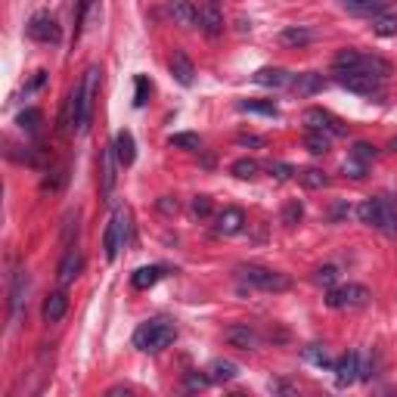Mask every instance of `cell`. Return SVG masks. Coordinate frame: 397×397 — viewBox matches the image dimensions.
Instances as JSON below:
<instances>
[{
	"label": "cell",
	"mask_w": 397,
	"mask_h": 397,
	"mask_svg": "<svg viewBox=\"0 0 397 397\" xmlns=\"http://www.w3.org/2000/svg\"><path fill=\"white\" fill-rule=\"evenodd\" d=\"M174 338H177V329L165 320H149L134 332V345L140 351H165Z\"/></svg>",
	"instance_id": "1"
},
{
	"label": "cell",
	"mask_w": 397,
	"mask_h": 397,
	"mask_svg": "<svg viewBox=\"0 0 397 397\" xmlns=\"http://www.w3.org/2000/svg\"><path fill=\"white\" fill-rule=\"evenodd\" d=\"M239 276H243L248 286L261 289V292H286V289H292L289 276L279 274V270L261 267V264H243V267H239Z\"/></svg>",
	"instance_id": "2"
},
{
	"label": "cell",
	"mask_w": 397,
	"mask_h": 397,
	"mask_svg": "<svg viewBox=\"0 0 397 397\" xmlns=\"http://www.w3.org/2000/svg\"><path fill=\"white\" fill-rule=\"evenodd\" d=\"M128 239H130V212H128V208H118V212L112 214V221H109L106 236H103L106 258L109 261L118 258V252L128 245Z\"/></svg>",
	"instance_id": "3"
},
{
	"label": "cell",
	"mask_w": 397,
	"mask_h": 397,
	"mask_svg": "<svg viewBox=\"0 0 397 397\" xmlns=\"http://www.w3.org/2000/svg\"><path fill=\"white\" fill-rule=\"evenodd\" d=\"M326 305L336 307V310L367 307V305H369V289H367V286H357V283L338 286V289H329V298H326Z\"/></svg>",
	"instance_id": "4"
},
{
	"label": "cell",
	"mask_w": 397,
	"mask_h": 397,
	"mask_svg": "<svg viewBox=\"0 0 397 397\" xmlns=\"http://www.w3.org/2000/svg\"><path fill=\"white\" fill-rule=\"evenodd\" d=\"M305 124L307 130H323V134H332V137H348V124L336 118L332 112H326V109H307L305 112Z\"/></svg>",
	"instance_id": "5"
},
{
	"label": "cell",
	"mask_w": 397,
	"mask_h": 397,
	"mask_svg": "<svg viewBox=\"0 0 397 397\" xmlns=\"http://www.w3.org/2000/svg\"><path fill=\"white\" fill-rule=\"evenodd\" d=\"M338 84L351 93H360V97H372L382 90V78L369 72H338Z\"/></svg>",
	"instance_id": "6"
},
{
	"label": "cell",
	"mask_w": 397,
	"mask_h": 397,
	"mask_svg": "<svg viewBox=\"0 0 397 397\" xmlns=\"http://www.w3.org/2000/svg\"><path fill=\"white\" fill-rule=\"evenodd\" d=\"M28 35L35 37V41H41V44H56L59 37H62V31H59V22L53 19V16L47 13V10H41V13L31 16Z\"/></svg>",
	"instance_id": "7"
},
{
	"label": "cell",
	"mask_w": 397,
	"mask_h": 397,
	"mask_svg": "<svg viewBox=\"0 0 397 397\" xmlns=\"http://www.w3.org/2000/svg\"><path fill=\"white\" fill-rule=\"evenodd\" d=\"M97 87H99V68L90 66L81 78V128L84 130L90 124V112H93V99H97Z\"/></svg>",
	"instance_id": "8"
},
{
	"label": "cell",
	"mask_w": 397,
	"mask_h": 397,
	"mask_svg": "<svg viewBox=\"0 0 397 397\" xmlns=\"http://www.w3.org/2000/svg\"><path fill=\"white\" fill-rule=\"evenodd\" d=\"M224 338H227L233 348H243V351H255V348H261V336L248 323L245 326H230V329L224 332Z\"/></svg>",
	"instance_id": "9"
},
{
	"label": "cell",
	"mask_w": 397,
	"mask_h": 397,
	"mask_svg": "<svg viewBox=\"0 0 397 397\" xmlns=\"http://www.w3.org/2000/svg\"><path fill=\"white\" fill-rule=\"evenodd\" d=\"M336 382L338 385H351V382H357L360 379V354L357 351H348L341 360H336Z\"/></svg>",
	"instance_id": "10"
},
{
	"label": "cell",
	"mask_w": 397,
	"mask_h": 397,
	"mask_svg": "<svg viewBox=\"0 0 397 397\" xmlns=\"http://www.w3.org/2000/svg\"><path fill=\"white\" fill-rule=\"evenodd\" d=\"M379 230L388 233V236H397V196L391 193H385V196H379Z\"/></svg>",
	"instance_id": "11"
},
{
	"label": "cell",
	"mask_w": 397,
	"mask_h": 397,
	"mask_svg": "<svg viewBox=\"0 0 397 397\" xmlns=\"http://www.w3.org/2000/svg\"><path fill=\"white\" fill-rule=\"evenodd\" d=\"M81 267H84V258H81V252L78 248H68L66 255H62V261H59V270H56V279H59V286H68L72 279L81 274Z\"/></svg>",
	"instance_id": "12"
},
{
	"label": "cell",
	"mask_w": 397,
	"mask_h": 397,
	"mask_svg": "<svg viewBox=\"0 0 397 397\" xmlns=\"http://www.w3.org/2000/svg\"><path fill=\"white\" fill-rule=\"evenodd\" d=\"M25 295H28V274L25 270H19V274L13 276V286H10V314H13V320H19L22 317Z\"/></svg>",
	"instance_id": "13"
},
{
	"label": "cell",
	"mask_w": 397,
	"mask_h": 397,
	"mask_svg": "<svg viewBox=\"0 0 397 397\" xmlns=\"http://www.w3.org/2000/svg\"><path fill=\"white\" fill-rule=\"evenodd\" d=\"M245 227V214H243V208H224L221 214H217V233L221 236H236L239 230Z\"/></svg>",
	"instance_id": "14"
},
{
	"label": "cell",
	"mask_w": 397,
	"mask_h": 397,
	"mask_svg": "<svg viewBox=\"0 0 397 397\" xmlns=\"http://www.w3.org/2000/svg\"><path fill=\"white\" fill-rule=\"evenodd\" d=\"M171 75H174V81H177V84L190 87V84L196 81V66H193V59L186 56V53L177 50L174 56H171Z\"/></svg>",
	"instance_id": "15"
},
{
	"label": "cell",
	"mask_w": 397,
	"mask_h": 397,
	"mask_svg": "<svg viewBox=\"0 0 397 397\" xmlns=\"http://www.w3.org/2000/svg\"><path fill=\"white\" fill-rule=\"evenodd\" d=\"M115 159H118V165L121 168H130L134 165V159H137V146H134V134L130 130H118L115 134Z\"/></svg>",
	"instance_id": "16"
},
{
	"label": "cell",
	"mask_w": 397,
	"mask_h": 397,
	"mask_svg": "<svg viewBox=\"0 0 397 397\" xmlns=\"http://www.w3.org/2000/svg\"><path fill=\"white\" fill-rule=\"evenodd\" d=\"M168 16L177 22V25L193 28L199 22V10L190 4V0H168Z\"/></svg>",
	"instance_id": "17"
},
{
	"label": "cell",
	"mask_w": 397,
	"mask_h": 397,
	"mask_svg": "<svg viewBox=\"0 0 397 397\" xmlns=\"http://www.w3.org/2000/svg\"><path fill=\"white\" fill-rule=\"evenodd\" d=\"M372 31L382 35V37H394L397 35V4L394 0L379 16H372Z\"/></svg>",
	"instance_id": "18"
},
{
	"label": "cell",
	"mask_w": 397,
	"mask_h": 397,
	"mask_svg": "<svg viewBox=\"0 0 397 397\" xmlns=\"http://www.w3.org/2000/svg\"><path fill=\"white\" fill-rule=\"evenodd\" d=\"M323 75H317V72H305V75H292V84L289 87L298 93V97H314V93H320L323 90Z\"/></svg>",
	"instance_id": "19"
},
{
	"label": "cell",
	"mask_w": 397,
	"mask_h": 397,
	"mask_svg": "<svg viewBox=\"0 0 397 397\" xmlns=\"http://www.w3.org/2000/svg\"><path fill=\"white\" fill-rule=\"evenodd\" d=\"M115 161H118L115 159V146H106L103 155H99V171H103L99 177H103V196L106 199L112 196V190H115Z\"/></svg>",
	"instance_id": "20"
},
{
	"label": "cell",
	"mask_w": 397,
	"mask_h": 397,
	"mask_svg": "<svg viewBox=\"0 0 397 397\" xmlns=\"http://www.w3.org/2000/svg\"><path fill=\"white\" fill-rule=\"evenodd\" d=\"M199 25L205 28V35H212V37H217L224 31V16H221V10H217V4H212L208 0L205 6L199 10Z\"/></svg>",
	"instance_id": "21"
},
{
	"label": "cell",
	"mask_w": 397,
	"mask_h": 397,
	"mask_svg": "<svg viewBox=\"0 0 397 397\" xmlns=\"http://www.w3.org/2000/svg\"><path fill=\"white\" fill-rule=\"evenodd\" d=\"M255 84H261V87H289L292 84V75L286 72V68H258L255 72Z\"/></svg>",
	"instance_id": "22"
},
{
	"label": "cell",
	"mask_w": 397,
	"mask_h": 397,
	"mask_svg": "<svg viewBox=\"0 0 397 397\" xmlns=\"http://www.w3.org/2000/svg\"><path fill=\"white\" fill-rule=\"evenodd\" d=\"M208 372V379H212V385H224V382H233L236 379V372H239V367L233 360H212V367L205 369Z\"/></svg>",
	"instance_id": "23"
},
{
	"label": "cell",
	"mask_w": 397,
	"mask_h": 397,
	"mask_svg": "<svg viewBox=\"0 0 397 397\" xmlns=\"http://www.w3.org/2000/svg\"><path fill=\"white\" fill-rule=\"evenodd\" d=\"M66 310H68L66 292H53L50 298L44 301V320H47V323H59L62 317H66Z\"/></svg>",
	"instance_id": "24"
},
{
	"label": "cell",
	"mask_w": 397,
	"mask_h": 397,
	"mask_svg": "<svg viewBox=\"0 0 397 397\" xmlns=\"http://www.w3.org/2000/svg\"><path fill=\"white\" fill-rule=\"evenodd\" d=\"M310 41H314V31L307 25H289L279 31V44H286V47H305Z\"/></svg>",
	"instance_id": "25"
},
{
	"label": "cell",
	"mask_w": 397,
	"mask_h": 397,
	"mask_svg": "<svg viewBox=\"0 0 397 397\" xmlns=\"http://www.w3.org/2000/svg\"><path fill=\"white\" fill-rule=\"evenodd\" d=\"M360 62H363V53L354 50V47H345V50L336 53L332 68H336V72H357V68H360Z\"/></svg>",
	"instance_id": "26"
},
{
	"label": "cell",
	"mask_w": 397,
	"mask_h": 397,
	"mask_svg": "<svg viewBox=\"0 0 397 397\" xmlns=\"http://www.w3.org/2000/svg\"><path fill=\"white\" fill-rule=\"evenodd\" d=\"M341 4H345V10H351L357 16H369V19H372V16L382 13L391 0H341Z\"/></svg>",
	"instance_id": "27"
},
{
	"label": "cell",
	"mask_w": 397,
	"mask_h": 397,
	"mask_svg": "<svg viewBox=\"0 0 397 397\" xmlns=\"http://www.w3.org/2000/svg\"><path fill=\"white\" fill-rule=\"evenodd\" d=\"M357 217H360V224H367V227H376L379 230V199H363L360 205H357Z\"/></svg>",
	"instance_id": "28"
},
{
	"label": "cell",
	"mask_w": 397,
	"mask_h": 397,
	"mask_svg": "<svg viewBox=\"0 0 397 397\" xmlns=\"http://www.w3.org/2000/svg\"><path fill=\"white\" fill-rule=\"evenodd\" d=\"M159 279H161V267H140L137 274L130 276V283H134V289H152Z\"/></svg>",
	"instance_id": "29"
},
{
	"label": "cell",
	"mask_w": 397,
	"mask_h": 397,
	"mask_svg": "<svg viewBox=\"0 0 397 397\" xmlns=\"http://www.w3.org/2000/svg\"><path fill=\"white\" fill-rule=\"evenodd\" d=\"M298 174V181L307 186V190H323L326 183H329V177L323 174L320 168H301V171H295Z\"/></svg>",
	"instance_id": "30"
},
{
	"label": "cell",
	"mask_w": 397,
	"mask_h": 397,
	"mask_svg": "<svg viewBox=\"0 0 397 397\" xmlns=\"http://www.w3.org/2000/svg\"><path fill=\"white\" fill-rule=\"evenodd\" d=\"M305 149L314 152V155H326V152H329V134H323V130H307Z\"/></svg>",
	"instance_id": "31"
},
{
	"label": "cell",
	"mask_w": 397,
	"mask_h": 397,
	"mask_svg": "<svg viewBox=\"0 0 397 397\" xmlns=\"http://www.w3.org/2000/svg\"><path fill=\"white\" fill-rule=\"evenodd\" d=\"M233 177H239V181H255L258 177V171H261V165L255 159H239V161H233Z\"/></svg>",
	"instance_id": "32"
},
{
	"label": "cell",
	"mask_w": 397,
	"mask_h": 397,
	"mask_svg": "<svg viewBox=\"0 0 397 397\" xmlns=\"http://www.w3.org/2000/svg\"><path fill=\"white\" fill-rule=\"evenodd\" d=\"M239 109H243V112H258V115H270V118H276L279 115V109L270 103V99H243V103H239Z\"/></svg>",
	"instance_id": "33"
},
{
	"label": "cell",
	"mask_w": 397,
	"mask_h": 397,
	"mask_svg": "<svg viewBox=\"0 0 397 397\" xmlns=\"http://www.w3.org/2000/svg\"><path fill=\"white\" fill-rule=\"evenodd\" d=\"M25 134H37V128H41V112L37 109H25V112H19V118H16Z\"/></svg>",
	"instance_id": "34"
},
{
	"label": "cell",
	"mask_w": 397,
	"mask_h": 397,
	"mask_svg": "<svg viewBox=\"0 0 397 397\" xmlns=\"http://www.w3.org/2000/svg\"><path fill=\"white\" fill-rule=\"evenodd\" d=\"M336 279H338V267H332V264L317 267V274H314V283L323 286V289H336Z\"/></svg>",
	"instance_id": "35"
},
{
	"label": "cell",
	"mask_w": 397,
	"mask_h": 397,
	"mask_svg": "<svg viewBox=\"0 0 397 397\" xmlns=\"http://www.w3.org/2000/svg\"><path fill=\"white\" fill-rule=\"evenodd\" d=\"M305 357L310 363H317V367H326V369H332L336 363L329 360V354H326V348H320V345H307L305 348Z\"/></svg>",
	"instance_id": "36"
},
{
	"label": "cell",
	"mask_w": 397,
	"mask_h": 397,
	"mask_svg": "<svg viewBox=\"0 0 397 397\" xmlns=\"http://www.w3.org/2000/svg\"><path fill=\"white\" fill-rule=\"evenodd\" d=\"M174 149H186V152H196L199 149V137L196 134H174L168 140Z\"/></svg>",
	"instance_id": "37"
},
{
	"label": "cell",
	"mask_w": 397,
	"mask_h": 397,
	"mask_svg": "<svg viewBox=\"0 0 397 397\" xmlns=\"http://www.w3.org/2000/svg\"><path fill=\"white\" fill-rule=\"evenodd\" d=\"M301 214H305L301 202H286V208H283V224H286V227H295V224L301 221Z\"/></svg>",
	"instance_id": "38"
},
{
	"label": "cell",
	"mask_w": 397,
	"mask_h": 397,
	"mask_svg": "<svg viewBox=\"0 0 397 397\" xmlns=\"http://www.w3.org/2000/svg\"><path fill=\"white\" fill-rule=\"evenodd\" d=\"M345 174H348V177H354V181H363V177H367V161H360V159H354V155H348V161H345Z\"/></svg>",
	"instance_id": "39"
},
{
	"label": "cell",
	"mask_w": 397,
	"mask_h": 397,
	"mask_svg": "<svg viewBox=\"0 0 397 397\" xmlns=\"http://www.w3.org/2000/svg\"><path fill=\"white\" fill-rule=\"evenodd\" d=\"M351 155H354V159H360V161H367V165H369V161L376 159V146H369V143H354Z\"/></svg>",
	"instance_id": "40"
},
{
	"label": "cell",
	"mask_w": 397,
	"mask_h": 397,
	"mask_svg": "<svg viewBox=\"0 0 397 397\" xmlns=\"http://www.w3.org/2000/svg\"><path fill=\"white\" fill-rule=\"evenodd\" d=\"M208 385H212L208 372L205 376H202V372H190V376H186V388H190V391H202V388H208Z\"/></svg>",
	"instance_id": "41"
},
{
	"label": "cell",
	"mask_w": 397,
	"mask_h": 397,
	"mask_svg": "<svg viewBox=\"0 0 397 397\" xmlns=\"http://www.w3.org/2000/svg\"><path fill=\"white\" fill-rule=\"evenodd\" d=\"M270 174H274L276 181H289V177L295 174V168L286 165V161H270Z\"/></svg>",
	"instance_id": "42"
},
{
	"label": "cell",
	"mask_w": 397,
	"mask_h": 397,
	"mask_svg": "<svg viewBox=\"0 0 397 397\" xmlns=\"http://www.w3.org/2000/svg\"><path fill=\"white\" fill-rule=\"evenodd\" d=\"M146 99H149V81H146L143 75H137V93H134V103H137V106H146Z\"/></svg>",
	"instance_id": "43"
},
{
	"label": "cell",
	"mask_w": 397,
	"mask_h": 397,
	"mask_svg": "<svg viewBox=\"0 0 397 397\" xmlns=\"http://www.w3.org/2000/svg\"><path fill=\"white\" fill-rule=\"evenodd\" d=\"M193 214H196V217H208V214H212V199H208V196H196V199H193Z\"/></svg>",
	"instance_id": "44"
},
{
	"label": "cell",
	"mask_w": 397,
	"mask_h": 397,
	"mask_svg": "<svg viewBox=\"0 0 397 397\" xmlns=\"http://www.w3.org/2000/svg\"><path fill=\"white\" fill-rule=\"evenodd\" d=\"M239 146H264V137H255V134H243V137H239Z\"/></svg>",
	"instance_id": "45"
},
{
	"label": "cell",
	"mask_w": 397,
	"mask_h": 397,
	"mask_svg": "<svg viewBox=\"0 0 397 397\" xmlns=\"http://www.w3.org/2000/svg\"><path fill=\"white\" fill-rule=\"evenodd\" d=\"M159 208H161V212H165V214H171V212H177V199H171V196H165V199H161V202H159Z\"/></svg>",
	"instance_id": "46"
},
{
	"label": "cell",
	"mask_w": 397,
	"mask_h": 397,
	"mask_svg": "<svg viewBox=\"0 0 397 397\" xmlns=\"http://www.w3.org/2000/svg\"><path fill=\"white\" fill-rule=\"evenodd\" d=\"M44 78H47V72H37L35 78H31V84H28V90H37L44 84Z\"/></svg>",
	"instance_id": "47"
},
{
	"label": "cell",
	"mask_w": 397,
	"mask_h": 397,
	"mask_svg": "<svg viewBox=\"0 0 397 397\" xmlns=\"http://www.w3.org/2000/svg\"><path fill=\"white\" fill-rule=\"evenodd\" d=\"M115 394H130V388H109V397H115Z\"/></svg>",
	"instance_id": "48"
},
{
	"label": "cell",
	"mask_w": 397,
	"mask_h": 397,
	"mask_svg": "<svg viewBox=\"0 0 397 397\" xmlns=\"http://www.w3.org/2000/svg\"><path fill=\"white\" fill-rule=\"evenodd\" d=\"M391 149H394V152H397V140H394V143H391Z\"/></svg>",
	"instance_id": "49"
},
{
	"label": "cell",
	"mask_w": 397,
	"mask_h": 397,
	"mask_svg": "<svg viewBox=\"0 0 397 397\" xmlns=\"http://www.w3.org/2000/svg\"><path fill=\"white\" fill-rule=\"evenodd\" d=\"M212 4H224V0H212Z\"/></svg>",
	"instance_id": "50"
}]
</instances>
